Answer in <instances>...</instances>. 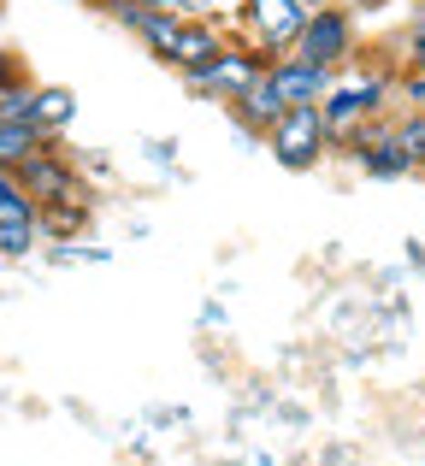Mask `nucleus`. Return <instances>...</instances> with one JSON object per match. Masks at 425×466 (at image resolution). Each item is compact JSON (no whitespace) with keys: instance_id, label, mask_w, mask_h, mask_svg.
Returning <instances> with one entry per match:
<instances>
[{"instance_id":"nucleus-16","label":"nucleus","mask_w":425,"mask_h":466,"mask_svg":"<svg viewBox=\"0 0 425 466\" xmlns=\"http://www.w3.org/2000/svg\"><path fill=\"white\" fill-rule=\"evenodd\" d=\"M142 420H148V425H189V420H196V413H189L184 401H166V408H148V413H142Z\"/></svg>"},{"instance_id":"nucleus-9","label":"nucleus","mask_w":425,"mask_h":466,"mask_svg":"<svg viewBox=\"0 0 425 466\" xmlns=\"http://www.w3.org/2000/svg\"><path fill=\"white\" fill-rule=\"evenodd\" d=\"M331 77L337 71H319V66H308V59H296V54L266 59V83H272V95L284 106H319L325 89H331Z\"/></svg>"},{"instance_id":"nucleus-14","label":"nucleus","mask_w":425,"mask_h":466,"mask_svg":"<svg viewBox=\"0 0 425 466\" xmlns=\"http://www.w3.org/2000/svg\"><path fill=\"white\" fill-rule=\"evenodd\" d=\"M137 154H142V166H154L160 177H184V166H177V137H142Z\"/></svg>"},{"instance_id":"nucleus-13","label":"nucleus","mask_w":425,"mask_h":466,"mask_svg":"<svg viewBox=\"0 0 425 466\" xmlns=\"http://www.w3.org/2000/svg\"><path fill=\"white\" fill-rule=\"evenodd\" d=\"M390 125H396V142H402V154H408V171L425 177V113H414V106H396Z\"/></svg>"},{"instance_id":"nucleus-18","label":"nucleus","mask_w":425,"mask_h":466,"mask_svg":"<svg viewBox=\"0 0 425 466\" xmlns=\"http://www.w3.org/2000/svg\"><path fill=\"white\" fill-rule=\"evenodd\" d=\"M349 12H355V18H379V12H390L396 0H343Z\"/></svg>"},{"instance_id":"nucleus-19","label":"nucleus","mask_w":425,"mask_h":466,"mask_svg":"<svg viewBox=\"0 0 425 466\" xmlns=\"http://www.w3.org/2000/svg\"><path fill=\"white\" fill-rule=\"evenodd\" d=\"M225 325H230L225 301H207V308H201V330H225Z\"/></svg>"},{"instance_id":"nucleus-10","label":"nucleus","mask_w":425,"mask_h":466,"mask_svg":"<svg viewBox=\"0 0 425 466\" xmlns=\"http://www.w3.org/2000/svg\"><path fill=\"white\" fill-rule=\"evenodd\" d=\"M77 125V89L66 83H35V106H30V130L47 142H66V130Z\"/></svg>"},{"instance_id":"nucleus-11","label":"nucleus","mask_w":425,"mask_h":466,"mask_svg":"<svg viewBox=\"0 0 425 466\" xmlns=\"http://www.w3.org/2000/svg\"><path fill=\"white\" fill-rule=\"evenodd\" d=\"M390 59H396V71H425V0H420L414 12H408L402 30H396Z\"/></svg>"},{"instance_id":"nucleus-22","label":"nucleus","mask_w":425,"mask_h":466,"mask_svg":"<svg viewBox=\"0 0 425 466\" xmlns=\"http://www.w3.org/2000/svg\"><path fill=\"white\" fill-rule=\"evenodd\" d=\"M0 12H6V0H0Z\"/></svg>"},{"instance_id":"nucleus-3","label":"nucleus","mask_w":425,"mask_h":466,"mask_svg":"<svg viewBox=\"0 0 425 466\" xmlns=\"http://www.w3.org/2000/svg\"><path fill=\"white\" fill-rule=\"evenodd\" d=\"M360 24L367 18H355L343 0H313V12H308V24H301V35H296L289 54L308 59V66H319V71H343V66H355V59L367 54V30H360Z\"/></svg>"},{"instance_id":"nucleus-8","label":"nucleus","mask_w":425,"mask_h":466,"mask_svg":"<svg viewBox=\"0 0 425 466\" xmlns=\"http://www.w3.org/2000/svg\"><path fill=\"white\" fill-rule=\"evenodd\" d=\"M337 154H343L367 183H402V177H414V171H408L402 142H396V125H390V118H372V125H360L355 137L337 142Z\"/></svg>"},{"instance_id":"nucleus-5","label":"nucleus","mask_w":425,"mask_h":466,"mask_svg":"<svg viewBox=\"0 0 425 466\" xmlns=\"http://www.w3.org/2000/svg\"><path fill=\"white\" fill-rule=\"evenodd\" d=\"M12 177L24 183V195H30L35 207H66V201H95V183L89 171H83V159L66 148V142H42L30 159H24Z\"/></svg>"},{"instance_id":"nucleus-12","label":"nucleus","mask_w":425,"mask_h":466,"mask_svg":"<svg viewBox=\"0 0 425 466\" xmlns=\"http://www.w3.org/2000/svg\"><path fill=\"white\" fill-rule=\"evenodd\" d=\"M42 260L59 266V272H71V266H106V260H113V248H106V242L71 237V242H42Z\"/></svg>"},{"instance_id":"nucleus-20","label":"nucleus","mask_w":425,"mask_h":466,"mask_svg":"<svg viewBox=\"0 0 425 466\" xmlns=\"http://www.w3.org/2000/svg\"><path fill=\"white\" fill-rule=\"evenodd\" d=\"M408 266H414V272H425V248H420V242H408Z\"/></svg>"},{"instance_id":"nucleus-4","label":"nucleus","mask_w":425,"mask_h":466,"mask_svg":"<svg viewBox=\"0 0 425 466\" xmlns=\"http://www.w3.org/2000/svg\"><path fill=\"white\" fill-rule=\"evenodd\" d=\"M308 12H313V0H237L225 24H230V35H237V42L254 47V54L278 59V54H289V47H296Z\"/></svg>"},{"instance_id":"nucleus-15","label":"nucleus","mask_w":425,"mask_h":466,"mask_svg":"<svg viewBox=\"0 0 425 466\" xmlns=\"http://www.w3.org/2000/svg\"><path fill=\"white\" fill-rule=\"evenodd\" d=\"M396 106L425 113V71H396Z\"/></svg>"},{"instance_id":"nucleus-7","label":"nucleus","mask_w":425,"mask_h":466,"mask_svg":"<svg viewBox=\"0 0 425 466\" xmlns=\"http://www.w3.org/2000/svg\"><path fill=\"white\" fill-rule=\"evenodd\" d=\"M260 71H266V54H254L248 42H237L230 35L225 47L207 59V66H196V71H184V89L196 95V101H213V106H237L242 95L260 83Z\"/></svg>"},{"instance_id":"nucleus-17","label":"nucleus","mask_w":425,"mask_h":466,"mask_svg":"<svg viewBox=\"0 0 425 466\" xmlns=\"http://www.w3.org/2000/svg\"><path fill=\"white\" fill-rule=\"evenodd\" d=\"M24 77H30V71H24V59L0 42V89H6V83H24Z\"/></svg>"},{"instance_id":"nucleus-1","label":"nucleus","mask_w":425,"mask_h":466,"mask_svg":"<svg viewBox=\"0 0 425 466\" xmlns=\"http://www.w3.org/2000/svg\"><path fill=\"white\" fill-rule=\"evenodd\" d=\"M106 24L142 42L160 66H172L177 77L196 66H207L218 47L230 42V24L225 18H189V12H166V6H142V0H89Z\"/></svg>"},{"instance_id":"nucleus-6","label":"nucleus","mask_w":425,"mask_h":466,"mask_svg":"<svg viewBox=\"0 0 425 466\" xmlns=\"http://www.w3.org/2000/svg\"><path fill=\"white\" fill-rule=\"evenodd\" d=\"M260 148L272 154V166H284V171H319L325 159L337 154V142H331V130H325L319 106H289V113L260 137Z\"/></svg>"},{"instance_id":"nucleus-21","label":"nucleus","mask_w":425,"mask_h":466,"mask_svg":"<svg viewBox=\"0 0 425 466\" xmlns=\"http://www.w3.org/2000/svg\"><path fill=\"white\" fill-rule=\"evenodd\" d=\"M213 466H248V461H213Z\"/></svg>"},{"instance_id":"nucleus-2","label":"nucleus","mask_w":425,"mask_h":466,"mask_svg":"<svg viewBox=\"0 0 425 466\" xmlns=\"http://www.w3.org/2000/svg\"><path fill=\"white\" fill-rule=\"evenodd\" d=\"M325 113V130H331V142L355 137L360 125H372V118H390L396 113V59H367L360 54L355 66H343L331 77V89H325L319 101Z\"/></svg>"}]
</instances>
